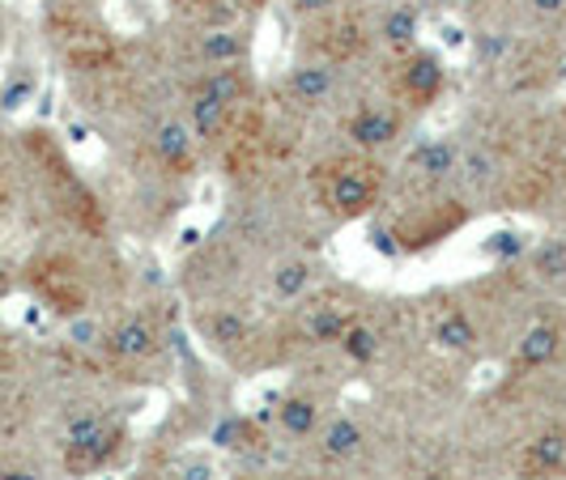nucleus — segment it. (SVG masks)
Wrapping results in <instances>:
<instances>
[{"label":"nucleus","mask_w":566,"mask_h":480,"mask_svg":"<svg viewBox=\"0 0 566 480\" xmlns=\"http://www.w3.org/2000/svg\"><path fill=\"white\" fill-rule=\"evenodd\" d=\"M328 200L340 217H358L375 204V174L367 167H340L333 174V188H328Z\"/></svg>","instance_id":"obj_1"},{"label":"nucleus","mask_w":566,"mask_h":480,"mask_svg":"<svg viewBox=\"0 0 566 480\" xmlns=\"http://www.w3.org/2000/svg\"><path fill=\"white\" fill-rule=\"evenodd\" d=\"M443 77H448V68H443V60L434 56V52H413V56L405 60V68H400V85L418 103H430L443 89Z\"/></svg>","instance_id":"obj_2"},{"label":"nucleus","mask_w":566,"mask_h":480,"mask_svg":"<svg viewBox=\"0 0 566 480\" xmlns=\"http://www.w3.org/2000/svg\"><path fill=\"white\" fill-rule=\"evenodd\" d=\"M400 132V119L392 111H384V107H363V111L349 119V137L354 145H363V149H384L388 141H397Z\"/></svg>","instance_id":"obj_3"},{"label":"nucleus","mask_w":566,"mask_h":480,"mask_svg":"<svg viewBox=\"0 0 566 480\" xmlns=\"http://www.w3.org/2000/svg\"><path fill=\"white\" fill-rule=\"evenodd\" d=\"M154 344H158V337H154V328H149L145 319H124L112 337H107V349H112L115 358H124V362L149 358V353H154Z\"/></svg>","instance_id":"obj_4"},{"label":"nucleus","mask_w":566,"mask_h":480,"mask_svg":"<svg viewBox=\"0 0 566 480\" xmlns=\"http://www.w3.org/2000/svg\"><path fill=\"white\" fill-rule=\"evenodd\" d=\"M566 468V434H541L528 442V451H524V477H545V472H558Z\"/></svg>","instance_id":"obj_5"},{"label":"nucleus","mask_w":566,"mask_h":480,"mask_svg":"<svg viewBox=\"0 0 566 480\" xmlns=\"http://www.w3.org/2000/svg\"><path fill=\"white\" fill-rule=\"evenodd\" d=\"M333 68H324V64H307V68H294L290 73V94L298 98V103H307V107H315V103H324L328 94H333Z\"/></svg>","instance_id":"obj_6"},{"label":"nucleus","mask_w":566,"mask_h":480,"mask_svg":"<svg viewBox=\"0 0 566 480\" xmlns=\"http://www.w3.org/2000/svg\"><path fill=\"white\" fill-rule=\"evenodd\" d=\"M227 107L230 103H222L218 94H209V89H200L192 94V137H200V141H209V137H218V128L227 124Z\"/></svg>","instance_id":"obj_7"},{"label":"nucleus","mask_w":566,"mask_h":480,"mask_svg":"<svg viewBox=\"0 0 566 480\" xmlns=\"http://www.w3.org/2000/svg\"><path fill=\"white\" fill-rule=\"evenodd\" d=\"M154 153H158V162H167V167H184L188 158H192V128L188 124H163L158 132H154Z\"/></svg>","instance_id":"obj_8"},{"label":"nucleus","mask_w":566,"mask_h":480,"mask_svg":"<svg viewBox=\"0 0 566 480\" xmlns=\"http://www.w3.org/2000/svg\"><path fill=\"white\" fill-rule=\"evenodd\" d=\"M558 344H563V332L549 328V323H537L533 332H524L515 358H520V366H545V362L558 353Z\"/></svg>","instance_id":"obj_9"},{"label":"nucleus","mask_w":566,"mask_h":480,"mask_svg":"<svg viewBox=\"0 0 566 480\" xmlns=\"http://www.w3.org/2000/svg\"><path fill=\"white\" fill-rule=\"evenodd\" d=\"M413 162H418V170H422L426 179H448L460 167V149L452 141H426L413 153Z\"/></svg>","instance_id":"obj_10"},{"label":"nucleus","mask_w":566,"mask_h":480,"mask_svg":"<svg viewBox=\"0 0 566 480\" xmlns=\"http://www.w3.org/2000/svg\"><path fill=\"white\" fill-rule=\"evenodd\" d=\"M358 451H363V429H358V422H349V417L328 422V429H324V455L328 459H349V455Z\"/></svg>","instance_id":"obj_11"},{"label":"nucleus","mask_w":566,"mask_h":480,"mask_svg":"<svg viewBox=\"0 0 566 480\" xmlns=\"http://www.w3.org/2000/svg\"><path fill=\"white\" fill-rule=\"evenodd\" d=\"M434 340L443 344V349H452V353H464V349H473V340H478V328L464 319L460 311L443 314L439 323H434Z\"/></svg>","instance_id":"obj_12"},{"label":"nucleus","mask_w":566,"mask_h":480,"mask_svg":"<svg viewBox=\"0 0 566 480\" xmlns=\"http://www.w3.org/2000/svg\"><path fill=\"white\" fill-rule=\"evenodd\" d=\"M200 56L209 60V64H218V68L239 64V60H243V39H239V34H230V30H213V34H205Z\"/></svg>","instance_id":"obj_13"},{"label":"nucleus","mask_w":566,"mask_h":480,"mask_svg":"<svg viewBox=\"0 0 566 480\" xmlns=\"http://www.w3.org/2000/svg\"><path fill=\"white\" fill-rule=\"evenodd\" d=\"M533 273L541 281H563L566 277V238H549L533 252Z\"/></svg>","instance_id":"obj_14"},{"label":"nucleus","mask_w":566,"mask_h":480,"mask_svg":"<svg viewBox=\"0 0 566 480\" xmlns=\"http://www.w3.org/2000/svg\"><path fill=\"white\" fill-rule=\"evenodd\" d=\"M384 39H388L392 47H409V43L418 39V9H409V4L392 9V13L384 18Z\"/></svg>","instance_id":"obj_15"},{"label":"nucleus","mask_w":566,"mask_h":480,"mask_svg":"<svg viewBox=\"0 0 566 480\" xmlns=\"http://www.w3.org/2000/svg\"><path fill=\"white\" fill-rule=\"evenodd\" d=\"M460 179H464V188H485L490 179H494V170H499V162L485 153V149H473V153H464L460 158Z\"/></svg>","instance_id":"obj_16"},{"label":"nucleus","mask_w":566,"mask_h":480,"mask_svg":"<svg viewBox=\"0 0 566 480\" xmlns=\"http://www.w3.org/2000/svg\"><path fill=\"white\" fill-rule=\"evenodd\" d=\"M307 281H312V268H307L303 259H290V264H282V268L273 273V289H277V298H298V294L307 289Z\"/></svg>","instance_id":"obj_17"},{"label":"nucleus","mask_w":566,"mask_h":480,"mask_svg":"<svg viewBox=\"0 0 566 480\" xmlns=\"http://www.w3.org/2000/svg\"><path fill=\"white\" fill-rule=\"evenodd\" d=\"M345 353L354 358V362H375V353H379V337H375V328H363V323H349L345 328Z\"/></svg>","instance_id":"obj_18"},{"label":"nucleus","mask_w":566,"mask_h":480,"mask_svg":"<svg viewBox=\"0 0 566 480\" xmlns=\"http://www.w3.org/2000/svg\"><path fill=\"white\" fill-rule=\"evenodd\" d=\"M345 328H349V314L340 311V307H319L312 314V340H340L345 337Z\"/></svg>","instance_id":"obj_19"},{"label":"nucleus","mask_w":566,"mask_h":480,"mask_svg":"<svg viewBox=\"0 0 566 480\" xmlns=\"http://www.w3.org/2000/svg\"><path fill=\"white\" fill-rule=\"evenodd\" d=\"M209 337L218 340V344H243L248 340V323H243V314L222 311L209 319Z\"/></svg>","instance_id":"obj_20"},{"label":"nucleus","mask_w":566,"mask_h":480,"mask_svg":"<svg viewBox=\"0 0 566 480\" xmlns=\"http://www.w3.org/2000/svg\"><path fill=\"white\" fill-rule=\"evenodd\" d=\"M282 425L290 434H312L315 429V404L312 399H285Z\"/></svg>","instance_id":"obj_21"},{"label":"nucleus","mask_w":566,"mask_h":480,"mask_svg":"<svg viewBox=\"0 0 566 480\" xmlns=\"http://www.w3.org/2000/svg\"><path fill=\"white\" fill-rule=\"evenodd\" d=\"M239 438H243V422H222L218 434H213L218 447H239Z\"/></svg>","instance_id":"obj_22"},{"label":"nucleus","mask_w":566,"mask_h":480,"mask_svg":"<svg viewBox=\"0 0 566 480\" xmlns=\"http://www.w3.org/2000/svg\"><path fill=\"white\" fill-rule=\"evenodd\" d=\"M27 94H30V82H13L9 89H4V107H18Z\"/></svg>","instance_id":"obj_23"},{"label":"nucleus","mask_w":566,"mask_h":480,"mask_svg":"<svg viewBox=\"0 0 566 480\" xmlns=\"http://www.w3.org/2000/svg\"><path fill=\"white\" fill-rule=\"evenodd\" d=\"M507 52V39H482V60H494Z\"/></svg>","instance_id":"obj_24"},{"label":"nucleus","mask_w":566,"mask_h":480,"mask_svg":"<svg viewBox=\"0 0 566 480\" xmlns=\"http://www.w3.org/2000/svg\"><path fill=\"white\" fill-rule=\"evenodd\" d=\"M94 337H98L94 323H73V340H77V344H94Z\"/></svg>","instance_id":"obj_25"},{"label":"nucleus","mask_w":566,"mask_h":480,"mask_svg":"<svg viewBox=\"0 0 566 480\" xmlns=\"http://www.w3.org/2000/svg\"><path fill=\"white\" fill-rule=\"evenodd\" d=\"M294 4V13H319V9H328L333 0H290Z\"/></svg>","instance_id":"obj_26"},{"label":"nucleus","mask_w":566,"mask_h":480,"mask_svg":"<svg viewBox=\"0 0 566 480\" xmlns=\"http://www.w3.org/2000/svg\"><path fill=\"white\" fill-rule=\"evenodd\" d=\"M494 252H503V255H515V252H520V243H515V234H499V243H494Z\"/></svg>","instance_id":"obj_27"},{"label":"nucleus","mask_w":566,"mask_h":480,"mask_svg":"<svg viewBox=\"0 0 566 480\" xmlns=\"http://www.w3.org/2000/svg\"><path fill=\"white\" fill-rule=\"evenodd\" d=\"M563 4L566 0H533V9H537V13H558Z\"/></svg>","instance_id":"obj_28"},{"label":"nucleus","mask_w":566,"mask_h":480,"mask_svg":"<svg viewBox=\"0 0 566 480\" xmlns=\"http://www.w3.org/2000/svg\"><path fill=\"white\" fill-rule=\"evenodd\" d=\"M184 480H209V468H205V463H192V468L184 472Z\"/></svg>","instance_id":"obj_29"},{"label":"nucleus","mask_w":566,"mask_h":480,"mask_svg":"<svg viewBox=\"0 0 566 480\" xmlns=\"http://www.w3.org/2000/svg\"><path fill=\"white\" fill-rule=\"evenodd\" d=\"M4 480H34V477H27V472H13V477H4Z\"/></svg>","instance_id":"obj_30"},{"label":"nucleus","mask_w":566,"mask_h":480,"mask_svg":"<svg viewBox=\"0 0 566 480\" xmlns=\"http://www.w3.org/2000/svg\"><path fill=\"white\" fill-rule=\"evenodd\" d=\"M418 4H426V9H430V4H448V0H418Z\"/></svg>","instance_id":"obj_31"},{"label":"nucleus","mask_w":566,"mask_h":480,"mask_svg":"<svg viewBox=\"0 0 566 480\" xmlns=\"http://www.w3.org/2000/svg\"><path fill=\"white\" fill-rule=\"evenodd\" d=\"M563 399H566V387H563Z\"/></svg>","instance_id":"obj_32"},{"label":"nucleus","mask_w":566,"mask_h":480,"mask_svg":"<svg viewBox=\"0 0 566 480\" xmlns=\"http://www.w3.org/2000/svg\"><path fill=\"white\" fill-rule=\"evenodd\" d=\"M0 378H4V370H0Z\"/></svg>","instance_id":"obj_33"},{"label":"nucleus","mask_w":566,"mask_h":480,"mask_svg":"<svg viewBox=\"0 0 566 480\" xmlns=\"http://www.w3.org/2000/svg\"><path fill=\"white\" fill-rule=\"evenodd\" d=\"M252 4H260V0H252Z\"/></svg>","instance_id":"obj_34"}]
</instances>
